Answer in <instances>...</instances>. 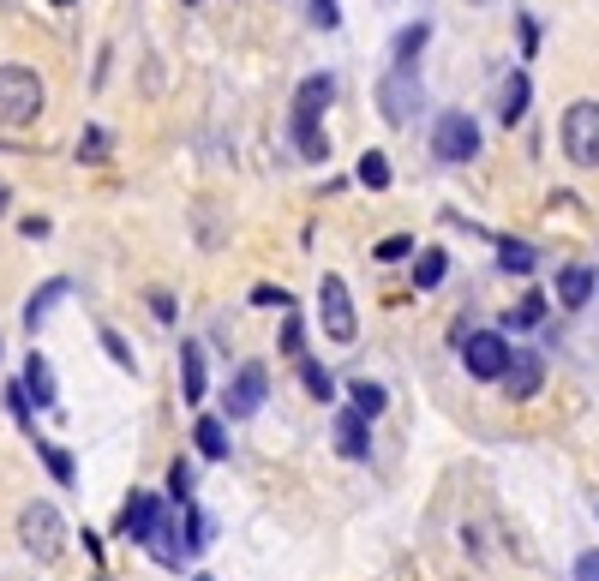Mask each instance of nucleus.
<instances>
[{"instance_id":"1","label":"nucleus","mask_w":599,"mask_h":581,"mask_svg":"<svg viewBox=\"0 0 599 581\" xmlns=\"http://www.w3.org/2000/svg\"><path fill=\"white\" fill-rule=\"evenodd\" d=\"M336 102V78L330 72H312L300 90H294V114H288V132H294V144H300V156L306 162H324L330 156V138L318 132V114Z\"/></svg>"},{"instance_id":"2","label":"nucleus","mask_w":599,"mask_h":581,"mask_svg":"<svg viewBox=\"0 0 599 581\" xmlns=\"http://www.w3.org/2000/svg\"><path fill=\"white\" fill-rule=\"evenodd\" d=\"M18 540H24V552L36 558V564H54L60 558V546H66V522H60V510L54 504H24L18 510Z\"/></svg>"},{"instance_id":"3","label":"nucleus","mask_w":599,"mask_h":581,"mask_svg":"<svg viewBox=\"0 0 599 581\" xmlns=\"http://www.w3.org/2000/svg\"><path fill=\"white\" fill-rule=\"evenodd\" d=\"M42 102H48V90H42V78H36L30 66H0V126L36 120Z\"/></svg>"},{"instance_id":"4","label":"nucleus","mask_w":599,"mask_h":581,"mask_svg":"<svg viewBox=\"0 0 599 581\" xmlns=\"http://www.w3.org/2000/svg\"><path fill=\"white\" fill-rule=\"evenodd\" d=\"M558 138H564V156H570L576 168H599V102L594 96H582V102L564 108Z\"/></svg>"},{"instance_id":"5","label":"nucleus","mask_w":599,"mask_h":581,"mask_svg":"<svg viewBox=\"0 0 599 581\" xmlns=\"http://www.w3.org/2000/svg\"><path fill=\"white\" fill-rule=\"evenodd\" d=\"M432 156H438V162H468V156H480V126H474V114L444 108L438 126H432Z\"/></svg>"},{"instance_id":"6","label":"nucleus","mask_w":599,"mask_h":581,"mask_svg":"<svg viewBox=\"0 0 599 581\" xmlns=\"http://www.w3.org/2000/svg\"><path fill=\"white\" fill-rule=\"evenodd\" d=\"M420 72H402V66H390L384 78H378V114L390 120V126H408L414 120V108H420Z\"/></svg>"},{"instance_id":"7","label":"nucleus","mask_w":599,"mask_h":581,"mask_svg":"<svg viewBox=\"0 0 599 581\" xmlns=\"http://www.w3.org/2000/svg\"><path fill=\"white\" fill-rule=\"evenodd\" d=\"M318 318H324V336H330V342H354V336H360V318H354V300H348V282H342V276H324V282H318Z\"/></svg>"},{"instance_id":"8","label":"nucleus","mask_w":599,"mask_h":581,"mask_svg":"<svg viewBox=\"0 0 599 581\" xmlns=\"http://www.w3.org/2000/svg\"><path fill=\"white\" fill-rule=\"evenodd\" d=\"M462 366H468V378H504L510 372V342H504V330H474V336H462Z\"/></svg>"},{"instance_id":"9","label":"nucleus","mask_w":599,"mask_h":581,"mask_svg":"<svg viewBox=\"0 0 599 581\" xmlns=\"http://www.w3.org/2000/svg\"><path fill=\"white\" fill-rule=\"evenodd\" d=\"M264 396H270V366L246 360V366L234 372V384H228V420H252V414L264 408Z\"/></svg>"},{"instance_id":"10","label":"nucleus","mask_w":599,"mask_h":581,"mask_svg":"<svg viewBox=\"0 0 599 581\" xmlns=\"http://www.w3.org/2000/svg\"><path fill=\"white\" fill-rule=\"evenodd\" d=\"M162 516H168V510H162V498H156V492H132V498H126V510H120V534H126V540H138V546H150V540H156V528H162Z\"/></svg>"},{"instance_id":"11","label":"nucleus","mask_w":599,"mask_h":581,"mask_svg":"<svg viewBox=\"0 0 599 581\" xmlns=\"http://www.w3.org/2000/svg\"><path fill=\"white\" fill-rule=\"evenodd\" d=\"M540 384H546V360H540L534 348H510V372H504V390H510L516 402H528V396H540Z\"/></svg>"},{"instance_id":"12","label":"nucleus","mask_w":599,"mask_h":581,"mask_svg":"<svg viewBox=\"0 0 599 581\" xmlns=\"http://www.w3.org/2000/svg\"><path fill=\"white\" fill-rule=\"evenodd\" d=\"M366 426H372V420H360L354 408L336 414V450H342L348 462H366V456H372V432H366Z\"/></svg>"},{"instance_id":"13","label":"nucleus","mask_w":599,"mask_h":581,"mask_svg":"<svg viewBox=\"0 0 599 581\" xmlns=\"http://www.w3.org/2000/svg\"><path fill=\"white\" fill-rule=\"evenodd\" d=\"M204 390H210V378H204V348H198V342H180V396L198 408Z\"/></svg>"},{"instance_id":"14","label":"nucleus","mask_w":599,"mask_h":581,"mask_svg":"<svg viewBox=\"0 0 599 581\" xmlns=\"http://www.w3.org/2000/svg\"><path fill=\"white\" fill-rule=\"evenodd\" d=\"M558 300H564V312H582V306L594 300V270H588V264L558 270Z\"/></svg>"},{"instance_id":"15","label":"nucleus","mask_w":599,"mask_h":581,"mask_svg":"<svg viewBox=\"0 0 599 581\" xmlns=\"http://www.w3.org/2000/svg\"><path fill=\"white\" fill-rule=\"evenodd\" d=\"M66 294H72V282H66V276H54V282H42V288L30 294V306H24V330L36 336V330H42V318H48V312H54V306H60Z\"/></svg>"},{"instance_id":"16","label":"nucleus","mask_w":599,"mask_h":581,"mask_svg":"<svg viewBox=\"0 0 599 581\" xmlns=\"http://www.w3.org/2000/svg\"><path fill=\"white\" fill-rule=\"evenodd\" d=\"M18 390L36 396V408H54V402H60V396H54V366H48L36 348H30V360H24V384H18Z\"/></svg>"},{"instance_id":"17","label":"nucleus","mask_w":599,"mask_h":581,"mask_svg":"<svg viewBox=\"0 0 599 581\" xmlns=\"http://www.w3.org/2000/svg\"><path fill=\"white\" fill-rule=\"evenodd\" d=\"M426 42H432V24H426V18H420V24H408V30H396V48H390V54H396V66H402V72H420Z\"/></svg>"},{"instance_id":"18","label":"nucleus","mask_w":599,"mask_h":581,"mask_svg":"<svg viewBox=\"0 0 599 581\" xmlns=\"http://www.w3.org/2000/svg\"><path fill=\"white\" fill-rule=\"evenodd\" d=\"M192 444H198V456H204V462H222V456H228V420L204 414V420L192 426Z\"/></svg>"},{"instance_id":"19","label":"nucleus","mask_w":599,"mask_h":581,"mask_svg":"<svg viewBox=\"0 0 599 581\" xmlns=\"http://www.w3.org/2000/svg\"><path fill=\"white\" fill-rule=\"evenodd\" d=\"M528 102H534L528 72H510V78H504V108H498V114H504V126H516V120L528 114Z\"/></svg>"},{"instance_id":"20","label":"nucleus","mask_w":599,"mask_h":581,"mask_svg":"<svg viewBox=\"0 0 599 581\" xmlns=\"http://www.w3.org/2000/svg\"><path fill=\"white\" fill-rule=\"evenodd\" d=\"M348 396H354V414H360V420H378V414L390 408V390H384V384H372V378H360Z\"/></svg>"},{"instance_id":"21","label":"nucleus","mask_w":599,"mask_h":581,"mask_svg":"<svg viewBox=\"0 0 599 581\" xmlns=\"http://www.w3.org/2000/svg\"><path fill=\"white\" fill-rule=\"evenodd\" d=\"M36 456H42V468H48V474H54L60 486H72V480H78V468H72V456H66L60 444H48V438H36Z\"/></svg>"},{"instance_id":"22","label":"nucleus","mask_w":599,"mask_h":581,"mask_svg":"<svg viewBox=\"0 0 599 581\" xmlns=\"http://www.w3.org/2000/svg\"><path fill=\"white\" fill-rule=\"evenodd\" d=\"M210 534H216V528H210V516H204L198 504H186V534H180L186 558H192V552H204V546H210Z\"/></svg>"},{"instance_id":"23","label":"nucleus","mask_w":599,"mask_h":581,"mask_svg":"<svg viewBox=\"0 0 599 581\" xmlns=\"http://www.w3.org/2000/svg\"><path fill=\"white\" fill-rule=\"evenodd\" d=\"M498 264H504L510 276H528V270L540 264V252H534V246H522V240H504V246H498Z\"/></svg>"},{"instance_id":"24","label":"nucleus","mask_w":599,"mask_h":581,"mask_svg":"<svg viewBox=\"0 0 599 581\" xmlns=\"http://www.w3.org/2000/svg\"><path fill=\"white\" fill-rule=\"evenodd\" d=\"M444 270H450V258H444L438 246H426V252H420V264H414V282H420V288H438V282H444Z\"/></svg>"},{"instance_id":"25","label":"nucleus","mask_w":599,"mask_h":581,"mask_svg":"<svg viewBox=\"0 0 599 581\" xmlns=\"http://www.w3.org/2000/svg\"><path fill=\"white\" fill-rule=\"evenodd\" d=\"M360 186H372V192L390 186V162H384V150H366V156H360Z\"/></svg>"},{"instance_id":"26","label":"nucleus","mask_w":599,"mask_h":581,"mask_svg":"<svg viewBox=\"0 0 599 581\" xmlns=\"http://www.w3.org/2000/svg\"><path fill=\"white\" fill-rule=\"evenodd\" d=\"M540 318H546V300H540V294H528L522 306H510V318H504V330H534Z\"/></svg>"},{"instance_id":"27","label":"nucleus","mask_w":599,"mask_h":581,"mask_svg":"<svg viewBox=\"0 0 599 581\" xmlns=\"http://www.w3.org/2000/svg\"><path fill=\"white\" fill-rule=\"evenodd\" d=\"M300 384H306V390H312L318 402H330V396H336V378H330V372H324L318 360H300Z\"/></svg>"},{"instance_id":"28","label":"nucleus","mask_w":599,"mask_h":581,"mask_svg":"<svg viewBox=\"0 0 599 581\" xmlns=\"http://www.w3.org/2000/svg\"><path fill=\"white\" fill-rule=\"evenodd\" d=\"M78 156H84V162H108V132H102V126H84Z\"/></svg>"},{"instance_id":"29","label":"nucleus","mask_w":599,"mask_h":581,"mask_svg":"<svg viewBox=\"0 0 599 581\" xmlns=\"http://www.w3.org/2000/svg\"><path fill=\"white\" fill-rule=\"evenodd\" d=\"M414 252V240L408 234H390V240H378V264H402Z\"/></svg>"},{"instance_id":"30","label":"nucleus","mask_w":599,"mask_h":581,"mask_svg":"<svg viewBox=\"0 0 599 581\" xmlns=\"http://www.w3.org/2000/svg\"><path fill=\"white\" fill-rule=\"evenodd\" d=\"M102 348H108V360H114L120 372H132V348H126V336H120V330H102Z\"/></svg>"},{"instance_id":"31","label":"nucleus","mask_w":599,"mask_h":581,"mask_svg":"<svg viewBox=\"0 0 599 581\" xmlns=\"http://www.w3.org/2000/svg\"><path fill=\"white\" fill-rule=\"evenodd\" d=\"M168 492H174L180 504H192V462H174V468H168Z\"/></svg>"},{"instance_id":"32","label":"nucleus","mask_w":599,"mask_h":581,"mask_svg":"<svg viewBox=\"0 0 599 581\" xmlns=\"http://www.w3.org/2000/svg\"><path fill=\"white\" fill-rule=\"evenodd\" d=\"M312 24L336 30V24H342V6H336V0H312Z\"/></svg>"},{"instance_id":"33","label":"nucleus","mask_w":599,"mask_h":581,"mask_svg":"<svg viewBox=\"0 0 599 581\" xmlns=\"http://www.w3.org/2000/svg\"><path fill=\"white\" fill-rule=\"evenodd\" d=\"M6 408H12V420H18V426H30V396H24L18 384L6 390Z\"/></svg>"},{"instance_id":"34","label":"nucleus","mask_w":599,"mask_h":581,"mask_svg":"<svg viewBox=\"0 0 599 581\" xmlns=\"http://www.w3.org/2000/svg\"><path fill=\"white\" fill-rule=\"evenodd\" d=\"M252 306H288V294H282V288H270V282H264V288H252Z\"/></svg>"},{"instance_id":"35","label":"nucleus","mask_w":599,"mask_h":581,"mask_svg":"<svg viewBox=\"0 0 599 581\" xmlns=\"http://www.w3.org/2000/svg\"><path fill=\"white\" fill-rule=\"evenodd\" d=\"M282 354H294V360H300V318H288V324H282Z\"/></svg>"},{"instance_id":"36","label":"nucleus","mask_w":599,"mask_h":581,"mask_svg":"<svg viewBox=\"0 0 599 581\" xmlns=\"http://www.w3.org/2000/svg\"><path fill=\"white\" fill-rule=\"evenodd\" d=\"M576 581H599V552H582V558H576Z\"/></svg>"},{"instance_id":"37","label":"nucleus","mask_w":599,"mask_h":581,"mask_svg":"<svg viewBox=\"0 0 599 581\" xmlns=\"http://www.w3.org/2000/svg\"><path fill=\"white\" fill-rule=\"evenodd\" d=\"M522 48H528V54H534V48H540V24H534V18H528V12H522Z\"/></svg>"},{"instance_id":"38","label":"nucleus","mask_w":599,"mask_h":581,"mask_svg":"<svg viewBox=\"0 0 599 581\" xmlns=\"http://www.w3.org/2000/svg\"><path fill=\"white\" fill-rule=\"evenodd\" d=\"M150 312H156V318L168 324V318H174V300H168V294H150Z\"/></svg>"},{"instance_id":"39","label":"nucleus","mask_w":599,"mask_h":581,"mask_svg":"<svg viewBox=\"0 0 599 581\" xmlns=\"http://www.w3.org/2000/svg\"><path fill=\"white\" fill-rule=\"evenodd\" d=\"M0 210H6V186H0Z\"/></svg>"},{"instance_id":"40","label":"nucleus","mask_w":599,"mask_h":581,"mask_svg":"<svg viewBox=\"0 0 599 581\" xmlns=\"http://www.w3.org/2000/svg\"><path fill=\"white\" fill-rule=\"evenodd\" d=\"M60 6H72V0H60Z\"/></svg>"},{"instance_id":"41","label":"nucleus","mask_w":599,"mask_h":581,"mask_svg":"<svg viewBox=\"0 0 599 581\" xmlns=\"http://www.w3.org/2000/svg\"><path fill=\"white\" fill-rule=\"evenodd\" d=\"M474 6H486V0H474Z\"/></svg>"}]
</instances>
